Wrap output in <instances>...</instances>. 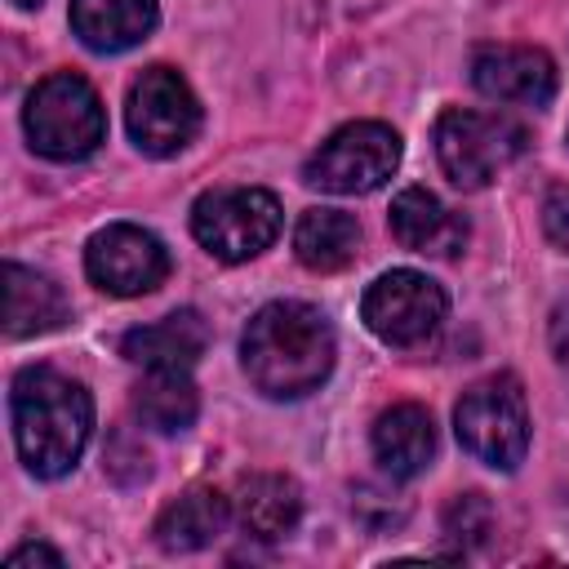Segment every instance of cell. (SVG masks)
Segmentation results:
<instances>
[{"label":"cell","instance_id":"obj_1","mask_svg":"<svg viewBox=\"0 0 569 569\" xmlns=\"http://www.w3.org/2000/svg\"><path fill=\"white\" fill-rule=\"evenodd\" d=\"M333 356V325L311 302H267L253 311L240 338V365L271 400H298L316 391L329 378Z\"/></svg>","mask_w":569,"mask_h":569},{"label":"cell","instance_id":"obj_2","mask_svg":"<svg viewBox=\"0 0 569 569\" xmlns=\"http://www.w3.org/2000/svg\"><path fill=\"white\" fill-rule=\"evenodd\" d=\"M13 409V445L31 476L58 480L67 476L93 431V400L89 391L58 373V369H22L9 391Z\"/></svg>","mask_w":569,"mask_h":569},{"label":"cell","instance_id":"obj_3","mask_svg":"<svg viewBox=\"0 0 569 569\" xmlns=\"http://www.w3.org/2000/svg\"><path fill=\"white\" fill-rule=\"evenodd\" d=\"M22 124H27L31 147L49 160H84L107 138V111L93 84L76 71L44 76L27 98Z\"/></svg>","mask_w":569,"mask_h":569},{"label":"cell","instance_id":"obj_4","mask_svg":"<svg viewBox=\"0 0 569 569\" xmlns=\"http://www.w3.org/2000/svg\"><path fill=\"white\" fill-rule=\"evenodd\" d=\"M453 431L471 458L498 471H516L529 449V413H525V391L516 378L498 373L462 391L453 409Z\"/></svg>","mask_w":569,"mask_h":569},{"label":"cell","instance_id":"obj_5","mask_svg":"<svg viewBox=\"0 0 569 569\" xmlns=\"http://www.w3.org/2000/svg\"><path fill=\"white\" fill-rule=\"evenodd\" d=\"M396 164H400L396 129L378 124V120H356V124H342L338 133H329L311 151L302 182L320 187L329 196H369L396 173Z\"/></svg>","mask_w":569,"mask_h":569},{"label":"cell","instance_id":"obj_6","mask_svg":"<svg viewBox=\"0 0 569 569\" xmlns=\"http://www.w3.org/2000/svg\"><path fill=\"white\" fill-rule=\"evenodd\" d=\"M280 200L262 187H218L191 204V231L218 262H249L280 236Z\"/></svg>","mask_w":569,"mask_h":569},{"label":"cell","instance_id":"obj_7","mask_svg":"<svg viewBox=\"0 0 569 569\" xmlns=\"http://www.w3.org/2000/svg\"><path fill=\"white\" fill-rule=\"evenodd\" d=\"M525 151V129L507 116L489 111H445L436 120V156L453 187L480 191L489 187L516 156Z\"/></svg>","mask_w":569,"mask_h":569},{"label":"cell","instance_id":"obj_8","mask_svg":"<svg viewBox=\"0 0 569 569\" xmlns=\"http://www.w3.org/2000/svg\"><path fill=\"white\" fill-rule=\"evenodd\" d=\"M124 124L138 151L164 160V156H178L200 133V102L173 67H147L129 84Z\"/></svg>","mask_w":569,"mask_h":569},{"label":"cell","instance_id":"obj_9","mask_svg":"<svg viewBox=\"0 0 569 569\" xmlns=\"http://www.w3.org/2000/svg\"><path fill=\"white\" fill-rule=\"evenodd\" d=\"M445 289L422 276V271H387L378 276L369 289H365V302H360V316L369 325L373 338H382L387 347H418L427 342L440 320H445Z\"/></svg>","mask_w":569,"mask_h":569},{"label":"cell","instance_id":"obj_10","mask_svg":"<svg viewBox=\"0 0 569 569\" xmlns=\"http://www.w3.org/2000/svg\"><path fill=\"white\" fill-rule=\"evenodd\" d=\"M84 271L111 298H138V293H151L169 276V253L151 231L133 222H111L107 231L89 240Z\"/></svg>","mask_w":569,"mask_h":569},{"label":"cell","instance_id":"obj_11","mask_svg":"<svg viewBox=\"0 0 569 569\" xmlns=\"http://www.w3.org/2000/svg\"><path fill=\"white\" fill-rule=\"evenodd\" d=\"M471 84L489 102L547 107L556 98V62L529 44H485L471 53Z\"/></svg>","mask_w":569,"mask_h":569},{"label":"cell","instance_id":"obj_12","mask_svg":"<svg viewBox=\"0 0 569 569\" xmlns=\"http://www.w3.org/2000/svg\"><path fill=\"white\" fill-rule=\"evenodd\" d=\"M391 236L427 258H453L467 244V222L431 191L422 187H405L391 200Z\"/></svg>","mask_w":569,"mask_h":569},{"label":"cell","instance_id":"obj_13","mask_svg":"<svg viewBox=\"0 0 569 569\" xmlns=\"http://www.w3.org/2000/svg\"><path fill=\"white\" fill-rule=\"evenodd\" d=\"M209 347V325L200 311L182 307L156 325H138L120 338V356L142 369H191Z\"/></svg>","mask_w":569,"mask_h":569},{"label":"cell","instance_id":"obj_14","mask_svg":"<svg viewBox=\"0 0 569 569\" xmlns=\"http://www.w3.org/2000/svg\"><path fill=\"white\" fill-rule=\"evenodd\" d=\"M231 511H236V520H240V529L249 538L276 542V538H284L298 525V516H302V489H298L293 476L258 471V476H244L236 485Z\"/></svg>","mask_w":569,"mask_h":569},{"label":"cell","instance_id":"obj_15","mask_svg":"<svg viewBox=\"0 0 569 569\" xmlns=\"http://www.w3.org/2000/svg\"><path fill=\"white\" fill-rule=\"evenodd\" d=\"M436 453V422L422 405H391L373 422V458L391 480H413Z\"/></svg>","mask_w":569,"mask_h":569},{"label":"cell","instance_id":"obj_16","mask_svg":"<svg viewBox=\"0 0 569 569\" xmlns=\"http://www.w3.org/2000/svg\"><path fill=\"white\" fill-rule=\"evenodd\" d=\"M156 27V0H71V31L98 49L120 53L147 40Z\"/></svg>","mask_w":569,"mask_h":569},{"label":"cell","instance_id":"obj_17","mask_svg":"<svg viewBox=\"0 0 569 569\" xmlns=\"http://www.w3.org/2000/svg\"><path fill=\"white\" fill-rule=\"evenodd\" d=\"M67 320L62 289L18 262H4V333L9 338H36Z\"/></svg>","mask_w":569,"mask_h":569},{"label":"cell","instance_id":"obj_18","mask_svg":"<svg viewBox=\"0 0 569 569\" xmlns=\"http://www.w3.org/2000/svg\"><path fill=\"white\" fill-rule=\"evenodd\" d=\"M231 498H222L218 489H187L178 502H169L156 520V542L164 551H200L209 547L218 533H227L231 525Z\"/></svg>","mask_w":569,"mask_h":569},{"label":"cell","instance_id":"obj_19","mask_svg":"<svg viewBox=\"0 0 569 569\" xmlns=\"http://www.w3.org/2000/svg\"><path fill=\"white\" fill-rule=\"evenodd\" d=\"M293 253L307 271H342L360 253V222L342 209H302L293 227Z\"/></svg>","mask_w":569,"mask_h":569},{"label":"cell","instance_id":"obj_20","mask_svg":"<svg viewBox=\"0 0 569 569\" xmlns=\"http://www.w3.org/2000/svg\"><path fill=\"white\" fill-rule=\"evenodd\" d=\"M133 409L151 431H187L200 413V391L187 378V369H147V378L133 391Z\"/></svg>","mask_w":569,"mask_h":569},{"label":"cell","instance_id":"obj_21","mask_svg":"<svg viewBox=\"0 0 569 569\" xmlns=\"http://www.w3.org/2000/svg\"><path fill=\"white\" fill-rule=\"evenodd\" d=\"M489 533H493V507L485 493H458L445 507V538H453L458 551L480 547Z\"/></svg>","mask_w":569,"mask_h":569},{"label":"cell","instance_id":"obj_22","mask_svg":"<svg viewBox=\"0 0 569 569\" xmlns=\"http://www.w3.org/2000/svg\"><path fill=\"white\" fill-rule=\"evenodd\" d=\"M107 471L120 480V485H138L151 476V462H147V449L133 445L129 436H116L111 449H107Z\"/></svg>","mask_w":569,"mask_h":569},{"label":"cell","instance_id":"obj_23","mask_svg":"<svg viewBox=\"0 0 569 569\" xmlns=\"http://www.w3.org/2000/svg\"><path fill=\"white\" fill-rule=\"evenodd\" d=\"M542 231L556 249L569 253V182H556L542 200Z\"/></svg>","mask_w":569,"mask_h":569},{"label":"cell","instance_id":"obj_24","mask_svg":"<svg viewBox=\"0 0 569 569\" xmlns=\"http://www.w3.org/2000/svg\"><path fill=\"white\" fill-rule=\"evenodd\" d=\"M547 338H551V356H556V365L569 373V298L556 302L551 325H547Z\"/></svg>","mask_w":569,"mask_h":569},{"label":"cell","instance_id":"obj_25","mask_svg":"<svg viewBox=\"0 0 569 569\" xmlns=\"http://www.w3.org/2000/svg\"><path fill=\"white\" fill-rule=\"evenodd\" d=\"M4 565L9 569H18V565H62V556L53 551V547H44V542H22V547H13L9 556H4Z\"/></svg>","mask_w":569,"mask_h":569},{"label":"cell","instance_id":"obj_26","mask_svg":"<svg viewBox=\"0 0 569 569\" xmlns=\"http://www.w3.org/2000/svg\"><path fill=\"white\" fill-rule=\"evenodd\" d=\"M13 4H18V9H36L40 0H13Z\"/></svg>","mask_w":569,"mask_h":569}]
</instances>
